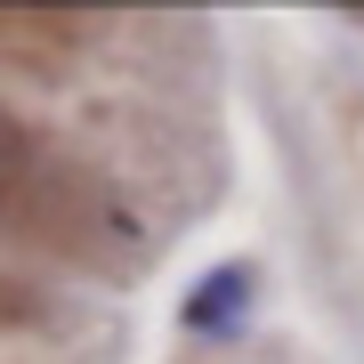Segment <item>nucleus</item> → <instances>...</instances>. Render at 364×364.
<instances>
[{
  "label": "nucleus",
  "mask_w": 364,
  "mask_h": 364,
  "mask_svg": "<svg viewBox=\"0 0 364 364\" xmlns=\"http://www.w3.org/2000/svg\"><path fill=\"white\" fill-rule=\"evenodd\" d=\"M251 284H259L251 267H210L195 284V299H186V324L195 332H235L251 316Z\"/></svg>",
  "instance_id": "1"
},
{
  "label": "nucleus",
  "mask_w": 364,
  "mask_h": 364,
  "mask_svg": "<svg viewBox=\"0 0 364 364\" xmlns=\"http://www.w3.org/2000/svg\"><path fill=\"white\" fill-rule=\"evenodd\" d=\"M0 162H9V138H0Z\"/></svg>",
  "instance_id": "2"
},
{
  "label": "nucleus",
  "mask_w": 364,
  "mask_h": 364,
  "mask_svg": "<svg viewBox=\"0 0 364 364\" xmlns=\"http://www.w3.org/2000/svg\"><path fill=\"white\" fill-rule=\"evenodd\" d=\"M356 16H364V9H356Z\"/></svg>",
  "instance_id": "3"
}]
</instances>
